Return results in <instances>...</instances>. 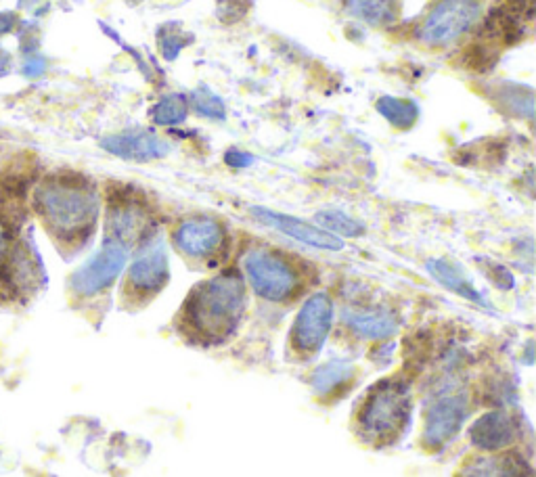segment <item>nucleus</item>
<instances>
[{
  "label": "nucleus",
  "mask_w": 536,
  "mask_h": 477,
  "mask_svg": "<svg viewBox=\"0 0 536 477\" xmlns=\"http://www.w3.org/2000/svg\"><path fill=\"white\" fill-rule=\"evenodd\" d=\"M17 24H19L17 13H13V11H3V13H0V36L15 32Z\"/></svg>",
  "instance_id": "26"
},
{
  "label": "nucleus",
  "mask_w": 536,
  "mask_h": 477,
  "mask_svg": "<svg viewBox=\"0 0 536 477\" xmlns=\"http://www.w3.org/2000/svg\"><path fill=\"white\" fill-rule=\"evenodd\" d=\"M44 229L61 245H78L91 237L99 216V195L91 180L72 172L42 178L32 195Z\"/></svg>",
  "instance_id": "1"
},
{
  "label": "nucleus",
  "mask_w": 536,
  "mask_h": 477,
  "mask_svg": "<svg viewBox=\"0 0 536 477\" xmlns=\"http://www.w3.org/2000/svg\"><path fill=\"white\" fill-rule=\"evenodd\" d=\"M315 220L321 224V229L335 235V237H361L365 235V224L348 216L342 210H323L315 216Z\"/></svg>",
  "instance_id": "22"
},
{
  "label": "nucleus",
  "mask_w": 536,
  "mask_h": 477,
  "mask_svg": "<svg viewBox=\"0 0 536 477\" xmlns=\"http://www.w3.org/2000/svg\"><path fill=\"white\" fill-rule=\"evenodd\" d=\"M426 268H428L430 275L449 291L461 295V298H465V300H472L476 304L486 306V300L482 298V293L474 287L472 281H469V277L465 275V270L459 264L449 262L444 258H432V260H428Z\"/></svg>",
  "instance_id": "16"
},
{
  "label": "nucleus",
  "mask_w": 536,
  "mask_h": 477,
  "mask_svg": "<svg viewBox=\"0 0 536 477\" xmlns=\"http://www.w3.org/2000/svg\"><path fill=\"white\" fill-rule=\"evenodd\" d=\"M149 218L139 203L114 201L107 210V239L118 241L124 247L141 241L147 235Z\"/></svg>",
  "instance_id": "14"
},
{
  "label": "nucleus",
  "mask_w": 536,
  "mask_h": 477,
  "mask_svg": "<svg viewBox=\"0 0 536 477\" xmlns=\"http://www.w3.org/2000/svg\"><path fill=\"white\" fill-rule=\"evenodd\" d=\"M170 277L168 254L162 241L147 243L128 268V287L139 293L160 291Z\"/></svg>",
  "instance_id": "11"
},
{
  "label": "nucleus",
  "mask_w": 536,
  "mask_h": 477,
  "mask_svg": "<svg viewBox=\"0 0 536 477\" xmlns=\"http://www.w3.org/2000/svg\"><path fill=\"white\" fill-rule=\"evenodd\" d=\"M11 63H13L11 55L3 47H0V78H5L11 74Z\"/></svg>",
  "instance_id": "27"
},
{
  "label": "nucleus",
  "mask_w": 536,
  "mask_h": 477,
  "mask_svg": "<svg viewBox=\"0 0 536 477\" xmlns=\"http://www.w3.org/2000/svg\"><path fill=\"white\" fill-rule=\"evenodd\" d=\"M245 308V287L237 272H225L199 283L185 304L187 323L208 339H225L237 327Z\"/></svg>",
  "instance_id": "2"
},
{
  "label": "nucleus",
  "mask_w": 536,
  "mask_h": 477,
  "mask_svg": "<svg viewBox=\"0 0 536 477\" xmlns=\"http://www.w3.org/2000/svg\"><path fill=\"white\" fill-rule=\"evenodd\" d=\"M467 417V402L463 396H446L438 400L426 417L423 444L436 450L449 444Z\"/></svg>",
  "instance_id": "12"
},
{
  "label": "nucleus",
  "mask_w": 536,
  "mask_h": 477,
  "mask_svg": "<svg viewBox=\"0 0 536 477\" xmlns=\"http://www.w3.org/2000/svg\"><path fill=\"white\" fill-rule=\"evenodd\" d=\"M516 423L503 411L486 413L469 427V440L482 450H501L516 440Z\"/></svg>",
  "instance_id": "15"
},
{
  "label": "nucleus",
  "mask_w": 536,
  "mask_h": 477,
  "mask_svg": "<svg viewBox=\"0 0 536 477\" xmlns=\"http://www.w3.org/2000/svg\"><path fill=\"white\" fill-rule=\"evenodd\" d=\"M411 415V396L402 381L377 383L367 396L359 425L369 438L390 440L407 425Z\"/></svg>",
  "instance_id": "3"
},
{
  "label": "nucleus",
  "mask_w": 536,
  "mask_h": 477,
  "mask_svg": "<svg viewBox=\"0 0 536 477\" xmlns=\"http://www.w3.org/2000/svg\"><path fill=\"white\" fill-rule=\"evenodd\" d=\"M354 377V367L348 360H329L310 377V385L319 396H329L342 390L344 385Z\"/></svg>",
  "instance_id": "18"
},
{
  "label": "nucleus",
  "mask_w": 536,
  "mask_h": 477,
  "mask_svg": "<svg viewBox=\"0 0 536 477\" xmlns=\"http://www.w3.org/2000/svg\"><path fill=\"white\" fill-rule=\"evenodd\" d=\"M346 11L369 26L390 24L396 15L394 0H346Z\"/></svg>",
  "instance_id": "19"
},
{
  "label": "nucleus",
  "mask_w": 536,
  "mask_h": 477,
  "mask_svg": "<svg viewBox=\"0 0 536 477\" xmlns=\"http://www.w3.org/2000/svg\"><path fill=\"white\" fill-rule=\"evenodd\" d=\"M379 116H384L392 126L400 130H409L419 120V105L411 99L382 97L375 105Z\"/></svg>",
  "instance_id": "20"
},
{
  "label": "nucleus",
  "mask_w": 536,
  "mask_h": 477,
  "mask_svg": "<svg viewBox=\"0 0 536 477\" xmlns=\"http://www.w3.org/2000/svg\"><path fill=\"white\" fill-rule=\"evenodd\" d=\"M333 323V300L319 291L304 302L294 323V344L298 350L317 352L323 348Z\"/></svg>",
  "instance_id": "8"
},
{
  "label": "nucleus",
  "mask_w": 536,
  "mask_h": 477,
  "mask_svg": "<svg viewBox=\"0 0 536 477\" xmlns=\"http://www.w3.org/2000/svg\"><path fill=\"white\" fill-rule=\"evenodd\" d=\"M101 147L128 162H155L170 153V145L151 130H126L109 134L101 141Z\"/></svg>",
  "instance_id": "10"
},
{
  "label": "nucleus",
  "mask_w": 536,
  "mask_h": 477,
  "mask_svg": "<svg viewBox=\"0 0 536 477\" xmlns=\"http://www.w3.org/2000/svg\"><path fill=\"white\" fill-rule=\"evenodd\" d=\"M187 113H189L187 97L172 93L155 103L149 111V116L158 126H176L187 120Z\"/></svg>",
  "instance_id": "21"
},
{
  "label": "nucleus",
  "mask_w": 536,
  "mask_h": 477,
  "mask_svg": "<svg viewBox=\"0 0 536 477\" xmlns=\"http://www.w3.org/2000/svg\"><path fill=\"white\" fill-rule=\"evenodd\" d=\"M348 327L367 339H384L390 337L398 329V318L384 308L373 310H352L346 312Z\"/></svg>",
  "instance_id": "17"
},
{
  "label": "nucleus",
  "mask_w": 536,
  "mask_h": 477,
  "mask_svg": "<svg viewBox=\"0 0 536 477\" xmlns=\"http://www.w3.org/2000/svg\"><path fill=\"white\" fill-rule=\"evenodd\" d=\"M191 103L199 116L210 118V120H225V113H227L225 103H222V99L216 93H212L208 86L195 88L191 93Z\"/></svg>",
  "instance_id": "23"
},
{
  "label": "nucleus",
  "mask_w": 536,
  "mask_h": 477,
  "mask_svg": "<svg viewBox=\"0 0 536 477\" xmlns=\"http://www.w3.org/2000/svg\"><path fill=\"white\" fill-rule=\"evenodd\" d=\"M38 281L34 252L19 239L13 226L0 220V298L15 300L28 293Z\"/></svg>",
  "instance_id": "5"
},
{
  "label": "nucleus",
  "mask_w": 536,
  "mask_h": 477,
  "mask_svg": "<svg viewBox=\"0 0 536 477\" xmlns=\"http://www.w3.org/2000/svg\"><path fill=\"white\" fill-rule=\"evenodd\" d=\"M126 260H128V247H124L118 241L105 239L99 252L72 275L74 293L82 295V298H88V295H97L105 291L120 277V272L126 266Z\"/></svg>",
  "instance_id": "7"
},
{
  "label": "nucleus",
  "mask_w": 536,
  "mask_h": 477,
  "mask_svg": "<svg viewBox=\"0 0 536 477\" xmlns=\"http://www.w3.org/2000/svg\"><path fill=\"white\" fill-rule=\"evenodd\" d=\"M44 70H47V61L38 55H30L24 61V67H21V74H24L26 78H38L44 74Z\"/></svg>",
  "instance_id": "25"
},
{
  "label": "nucleus",
  "mask_w": 536,
  "mask_h": 477,
  "mask_svg": "<svg viewBox=\"0 0 536 477\" xmlns=\"http://www.w3.org/2000/svg\"><path fill=\"white\" fill-rule=\"evenodd\" d=\"M480 17L478 0H438L417 26V40L432 49L455 44Z\"/></svg>",
  "instance_id": "4"
},
{
  "label": "nucleus",
  "mask_w": 536,
  "mask_h": 477,
  "mask_svg": "<svg viewBox=\"0 0 536 477\" xmlns=\"http://www.w3.org/2000/svg\"><path fill=\"white\" fill-rule=\"evenodd\" d=\"M250 212L262 224L271 226V229H277L279 233L292 237V239H296V241H300L304 245L325 249V252H340V249H344V241L340 237H335V235L323 231L321 226L304 222V220L294 218V216L273 212L268 208H258V206H254Z\"/></svg>",
  "instance_id": "9"
},
{
  "label": "nucleus",
  "mask_w": 536,
  "mask_h": 477,
  "mask_svg": "<svg viewBox=\"0 0 536 477\" xmlns=\"http://www.w3.org/2000/svg\"><path fill=\"white\" fill-rule=\"evenodd\" d=\"M225 162L229 166H233V168H248V166H252L256 162V157L252 153L241 151V149H231L225 155Z\"/></svg>",
  "instance_id": "24"
},
{
  "label": "nucleus",
  "mask_w": 536,
  "mask_h": 477,
  "mask_svg": "<svg viewBox=\"0 0 536 477\" xmlns=\"http://www.w3.org/2000/svg\"><path fill=\"white\" fill-rule=\"evenodd\" d=\"M225 239V231L214 218L197 216L178 224L174 231V243L183 254L191 258H206L214 254Z\"/></svg>",
  "instance_id": "13"
},
{
  "label": "nucleus",
  "mask_w": 536,
  "mask_h": 477,
  "mask_svg": "<svg viewBox=\"0 0 536 477\" xmlns=\"http://www.w3.org/2000/svg\"><path fill=\"white\" fill-rule=\"evenodd\" d=\"M245 275L252 289L264 300L283 302L292 298L298 289V272L281 256L268 249H252L243 258Z\"/></svg>",
  "instance_id": "6"
}]
</instances>
